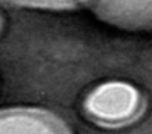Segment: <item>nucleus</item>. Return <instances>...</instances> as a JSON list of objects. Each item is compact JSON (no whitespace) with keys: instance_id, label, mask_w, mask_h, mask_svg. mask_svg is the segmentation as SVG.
I'll list each match as a JSON object with an SVG mask.
<instances>
[{"instance_id":"nucleus-1","label":"nucleus","mask_w":152,"mask_h":134,"mask_svg":"<svg viewBox=\"0 0 152 134\" xmlns=\"http://www.w3.org/2000/svg\"><path fill=\"white\" fill-rule=\"evenodd\" d=\"M84 109L96 124L118 128L136 121L145 109V102L133 86L109 81L90 91L86 97Z\"/></svg>"},{"instance_id":"nucleus-3","label":"nucleus","mask_w":152,"mask_h":134,"mask_svg":"<svg viewBox=\"0 0 152 134\" xmlns=\"http://www.w3.org/2000/svg\"><path fill=\"white\" fill-rule=\"evenodd\" d=\"M0 134H71L55 114L37 108L0 109Z\"/></svg>"},{"instance_id":"nucleus-2","label":"nucleus","mask_w":152,"mask_h":134,"mask_svg":"<svg viewBox=\"0 0 152 134\" xmlns=\"http://www.w3.org/2000/svg\"><path fill=\"white\" fill-rule=\"evenodd\" d=\"M93 13L126 30H151L152 0H84Z\"/></svg>"},{"instance_id":"nucleus-5","label":"nucleus","mask_w":152,"mask_h":134,"mask_svg":"<svg viewBox=\"0 0 152 134\" xmlns=\"http://www.w3.org/2000/svg\"><path fill=\"white\" fill-rule=\"evenodd\" d=\"M1 28H3V18H1V15H0V31H1Z\"/></svg>"},{"instance_id":"nucleus-4","label":"nucleus","mask_w":152,"mask_h":134,"mask_svg":"<svg viewBox=\"0 0 152 134\" xmlns=\"http://www.w3.org/2000/svg\"><path fill=\"white\" fill-rule=\"evenodd\" d=\"M13 4L28 6V7H39V9H52V10H64V9H74L78 4L84 3V0H3Z\"/></svg>"}]
</instances>
